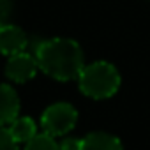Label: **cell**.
<instances>
[{
    "label": "cell",
    "mask_w": 150,
    "mask_h": 150,
    "mask_svg": "<svg viewBox=\"0 0 150 150\" xmlns=\"http://www.w3.org/2000/svg\"><path fill=\"white\" fill-rule=\"evenodd\" d=\"M35 60L42 72L58 81H69L83 71V51L72 39L55 37L35 46Z\"/></svg>",
    "instance_id": "cell-1"
},
{
    "label": "cell",
    "mask_w": 150,
    "mask_h": 150,
    "mask_svg": "<svg viewBox=\"0 0 150 150\" xmlns=\"http://www.w3.org/2000/svg\"><path fill=\"white\" fill-rule=\"evenodd\" d=\"M80 90L92 99H108L120 87V74L108 62L85 65L78 76Z\"/></svg>",
    "instance_id": "cell-2"
},
{
    "label": "cell",
    "mask_w": 150,
    "mask_h": 150,
    "mask_svg": "<svg viewBox=\"0 0 150 150\" xmlns=\"http://www.w3.org/2000/svg\"><path fill=\"white\" fill-rule=\"evenodd\" d=\"M78 120V113L69 103H55L44 110L41 117V125L50 136L67 134Z\"/></svg>",
    "instance_id": "cell-3"
},
{
    "label": "cell",
    "mask_w": 150,
    "mask_h": 150,
    "mask_svg": "<svg viewBox=\"0 0 150 150\" xmlns=\"http://www.w3.org/2000/svg\"><path fill=\"white\" fill-rule=\"evenodd\" d=\"M37 69H39V65H37L35 57L28 55L27 51H21V53L9 57L7 65H6V74L9 80H13L16 83H25L35 76Z\"/></svg>",
    "instance_id": "cell-4"
},
{
    "label": "cell",
    "mask_w": 150,
    "mask_h": 150,
    "mask_svg": "<svg viewBox=\"0 0 150 150\" xmlns=\"http://www.w3.org/2000/svg\"><path fill=\"white\" fill-rule=\"evenodd\" d=\"M27 35L25 32L16 27V25H4L0 27V53L2 55H16V53H21L27 50Z\"/></svg>",
    "instance_id": "cell-5"
},
{
    "label": "cell",
    "mask_w": 150,
    "mask_h": 150,
    "mask_svg": "<svg viewBox=\"0 0 150 150\" xmlns=\"http://www.w3.org/2000/svg\"><path fill=\"white\" fill-rule=\"evenodd\" d=\"M20 99L13 87L0 83V125H9L18 118Z\"/></svg>",
    "instance_id": "cell-6"
},
{
    "label": "cell",
    "mask_w": 150,
    "mask_h": 150,
    "mask_svg": "<svg viewBox=\"0 0 150 150\" xmlns=\"http://www.w3.org/2000/svg\"><path fill=\"white\" fill-rule=\"evenodd\" d=\"M81 150H124L122 141L108 132H90L83 138Z\"/></svg>",
    "instance_id": "cell-7"
},
{
    "label": "cell",
    "mask_w": 150,
    "mask_h": 150,
    "mask_svg": "<svg viewBox=\"0 0 150 150\" xmlns=\"http://www.w3.org/2000/svg\"><path fill=\"white\" fill-rule=\"evenodd\" d=\"M7 129H9V132H11V136L14 138L16 143H28L37 134L35 132V124L28 117H21V118L18 117L14 122L9 124Z\"/></svg>",
    "instance_id": "cell-8"
},
{
    "label": "cell",
    "mask_w": 150,
    "mask_h": 150,
    "mask_svg": "<svg viewBox=\"0 0 150 150\" xmlns=\"http://www.w3.org/2000/svg\"><path fill=\"white\" fill-rule=\"evenodd\" d=\"M25 150H60L58 143L50 136L48 132L44 134H35L25 146Z\"/></svg>",
    "instance_id": "cell-9"
},
{
    "label": "cell",
    "mask_w": 150,
    "mask_h": 150,
    "mask_svg": "<svg viewBox=\"0 0 150 150\" xmlns=\"http://www.w3.org/2000/svg\"><path fill=\"white\" fill-rule=\"evenodd\" d=\"M0 150H18V143L11 136L7 127L0 125Z\"/></svg>",
    "instance_id": "cell-10"
},
{
    "label": "cell",
    "mask_w": 150,
    "mask_h": 150,
    "mask_svg": "<svg viewBox=\"0 0 150 150\" xmlns=\"http://www.w3.org/2000/svg\"><path fill=\"white\" fill-rule=\"evenodd\" d=\"M13 13V2L11 0H0V27L7 25V20Z\"/></svg>",
    "instance_id": "cell-11"
},
{
    "label": "cell",
    "mask_w": 150,
    "mask_h": 150,
    "mask_svg": "<svg viewBox=\"0 0 150 150\" xmlns=\"http://www.w3.org/2000/svg\"><path fill=\"white\" fill-rule=\"evenodd\" d=\"M81 145H83V138L78 139V138H65L62 139V143L58 145L60 150H81Z\"/></svg>",
    "instance_id": "cell-12"
}]
</instances>
